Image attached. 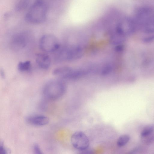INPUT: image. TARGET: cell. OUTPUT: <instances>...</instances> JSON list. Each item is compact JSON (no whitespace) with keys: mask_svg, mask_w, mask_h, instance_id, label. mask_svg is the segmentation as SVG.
Listing matches in <instances>:
<instances>
[{"mask_svg":"<svg viewBox=\"0 0 154 154\" xmlns=\"http://www.w3.org/2000/svg\"><path fill=\"white\" fill-rule=\"evenodd\" d=\"M47 12L48 7L45 2L42 0H36L30 7L25 18L29 23H41L46 19Z\"/></svg>","mask_w":154,"mask_h":154,"instance_id":"6da1fadb","label":"cell"},{"mask_svg":"<svg viewBox=\"0 0 154 154\" xmlns=\"http://www.w3.org/2000/svg\"><path fill=\"white\" fill-rule=\"evenodd\" d=\"M66 90V85L63 81L54 79L48 81L45 85L42 93L47 99L54 100L62 97Z\"/></svg>","mask_w":154,"mask_h":154,"instance_id":"7a4b0ae2","label":"cell"},{"mask_svg":"<svg viewBox=\"0 0 154 154\" xmlns=\"http://www.w3.org/2000/svg\"><path fill=\"white\" fill-rule=\"evenodd\" d=\"M41 49L46 52H52L57 51L60 47L57 38L51 34H46L43 35L39 42Z\"/></svg>","mask_w":154,"mask_h":154,"instance_id":"3957f363","label":"cell"},{"mask_svg":"<svg viewBox=\"0 0 154 154\" xmlns=\"http://www.w3.org/2000/svg\"><path fill=\"white\" fill-rule=\"evenodd\" d=\"M71 141L75 148L81 150L86 149L89 145L88 137L82 131H77L74 133L71 137Z\"/></svg>","mask_w":154,"mask_h":154,"instance_id":"277c9868","label":"cell"},{"mask_svg":"<svg viewBox=\"0 0 154 154\" xmlns=\"http://www.w3.org/2000/svg\"><path fill=\"white\" fill-rule=\"evenodd\" d=\"M27 40L26 35L23 33H19L15 34L13 36L11 39V48L16 51L22 50L26 46Z\"/></svg>","mask_w":154,"mask_h":154,"instance_id":"5b68a950","label":"cell"},{"mask_svg":"<svg viewBox=\"0 0 154 154\" xmlns=\"http://www.w3.org/2000/svg\"><path fill=\"white\" fill-rule=\"evenodd\" d=\"M26 122L31 125L42 126L47 125L49 122V119L47 116L41 115H34L27 116L25 118Z\"/></svg>","mask_w":154,"mask_h":154,"instance_id":"8992f818","label":"cell"},{"mask_svg":"<svg viewBox=\"0 0 154 154\" xmlns=\"http://www.w3.org/2000/svg\"><path fill=\"white\" fill-rule=\"evenodd\" d=\"M151 12L144 14L140 17L144 19V29L147 33L154 32V15H151Z\"/></svg>","mask_w":154,"mask_h":154,"instance_id":"52a82bcc","label":"cell"},{"mask_svg":"<svg viewBox=\"0 0 154 154\" xmlns=\"http://www.w3.org/2000/svg\"><path fill=\"white\" fill-rule=\"evenodd\" d=\"M36 61L38 66L43 69H48L51 63L50 57L44 54H38L36 55Z\"/></svg>","mask_w":154,"mask_h":154,"instance_id":"ba28073f","label":"cell"},{"mask_svg":"<svg viewBox=\"0 0 154 154\" xmlns=\"http://www.w3.org/2000/svg\"><path fill=\"white\" fill-rule=\"evenodd\" d=\"M87 73L84 70H73L72 69L64 77L63 79H75L82 77Z\"/></svg>","mask_w":154,"mask_h":154,"instance_id":"9c48e42d","label":"cell"},{"mask_svg":"<svg viewBox=\"0 0 154 154\" xmlns=\"http://www.w3.org/2000/svg\"><path fill=\"white\" fill-rule=\"evenodd\" d=\"M31 67V62L29 60L20 62L17 65L18 70L21 72L29 71L30 70Z\"/></svg>","mask_w":154,"mask_h":154,"instance_id":"30bf717a","label":"cell"},{"mask_svg":"<svg viewBox=\"0 0 154 154\" xmlns=\"http://www.w3.org/2000/svg\"><path fill=\"white\" fill-rule=\"evenodd\" d=\"M29 0H21L17 2L15 4V8L17 11H21L26 9L30 5Z\"/></svg>","mask_w":154,"mask_h":154,"instance_id":"8fae6325","label":"cell"},{"mask_svg":"<svg viewBox=\"0 0 154 154\" xmlns=\"http://www.w3.org/2000/svg\"><path fill=\"white\" fill-rule=\"evenodd\" d=\"M130 137L127 134H124L121 136L117 141V145L119 147H122L126 145L129 141Z\"/></svg>","mask_w":154,"mask_h":154,"instance_id":"7c38bea8","label":"cell"},{"mask_svg":"<svg viewBox=\"0 0 154 154\" xmlns=\"http://www.w3.org/2000/svg\"><path fill=\"white\" fill-rule=\"evenodd\" d=\"M154 130V126L149 125L145 127L141 132V135L142 137H146L151 134Z\"/></svg>","mask_w":154,"mask_h":154,"instance_id":"4fadbf2b","label":"cell"},{"mask_svg":"<svg viewBox=\"0 0 154 154\" xmlns=\"http://www.w3.org/2000/svg\"><path fill=\"white\" fill-rule=\"evenodd\" d=\"M112 70V67L110 64L105 65L102 69L101 74L103 75H106L110 73Z\"/></svg>","mask_w":154,"mask_h":154,"instance_id":"5bb4252c","label":"cell"},{"mask_svg":"<svg viewBox=\"0 0 154 154\" xmlns=\"http://www.w3.org/2000/svg\"><path fill=\"white\" fill-rule=\"evenodd\" d=\"M33 149L35 154H44L39 146L37 144L34 145Z\"/></svg>","mask_w":154,"mask_h":154,"instance_id":"9a60e30c","label":"cell"},{"mask_svg":"<svg viewBox=\"0 0 154 154\" xmlns=\"http://www.w3.org/2000/svg\"><path fill=\"white\" fill-rule=\"evenodd\" d=\"M0 154H7V151L2 144H1L0 146Z\"/></svg>","mask_w":154,"mask_h":154,"instance_id":"2e32d148","label":"cell"},{"mask_svg":"<svg viewBox=\"0 0 154 154\" xmlns=\"http://www.w3.org/2000/svg\"><path fill=\"white\" fill-rule=\"evenodd\" d=\"M154 39V35H151L150 36H149L146 37V38L144 39V41L146 42H149L153 40Z\"/></svg>","mask_w":154,"mask_h":154,"instance_id":"e0dca14e","label":"cell"},{"mask_svg":"<svg viewBox=\"0 0 154 154\" xmlns=\"http://www.w3.org/2000/svg\"><path fill=\"white\" fill-rule=\"evenodd\" d=\"M0 72V75L2 77L3 79L5 78V74L4 70L1 68Z\"/></svg>","mask_w":154,"mask_h":154,"instance_id":"ac0fdd59","label":"cell"},{"mask_svg":"<svg viewBox=\"0 0 154 154\" xmlns=\"http://www.w3.org/2000/svg\"><path fill=\"white\" fill-rule=\"evenodd\" d=\"M80 154H93V153L91 151L86 150L81 153Z\"/></svg>","mask_w":154,"mask_h":154,"instance_id":"d6986e66","label":"cell"}]
</instances>
